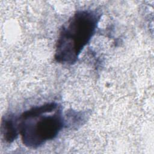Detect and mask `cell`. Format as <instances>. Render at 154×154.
<instances>
[{"mask_svg": "<svg viewBox=\"0 0 154 154\" xmlns=\"http://www.w3.org/2000/svg\"><path fill=\"white\" fill-rule=\"evenodd\" d=\"M101 14L96 10L76 11L62 26L56 43L55 60L61 64L76 62L94 35Z\"/></svg>", "mask_w": 154, "mask_h": 154, "instance_id": "obj_1", "label": "cell"}, {"mask_svg": "<svg viewBox=\"0 0 154 154\" xmlns=\"http://www.w3.org/2000/svg\"><path fill=\"white\" fill-rule=\"evenodd\" d=\"M23 144L36 148L55 138L64 126L60 106L51 102L32 107L17 117Z\"/></svg>", "mask_w": 154, "mask_h": 154, "instance_id": "obj_2", "label": "cell"}, {"mask_svg": "<svg viewBox=\"0 0 154 154\" xmlns=\"http://www.w3.org/2000/svg\"><path fill=\"white\" fill-rule=\"evenodd\" d=\"M1 132L4 140L8 143L13 142L19 134L17 117L9 115L2 120Z\"/></svg>", "mask_w": 154, "mask_h": 154, "instance_id": "obj_3", "label": "cell"}]
</instances>
